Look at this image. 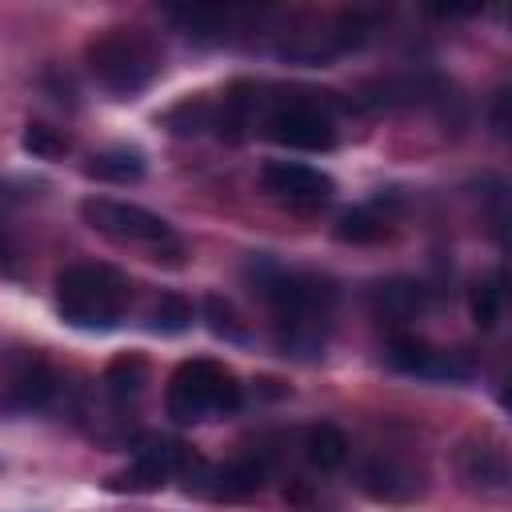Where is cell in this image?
<instances>
[{"mask_svg":"<svg viewBox=\"0 0 512 512\" xmlns=\"http://www.w3.org/2000/svg\"><path fill=\"white\" fill-rule=\"evenodd\" d=\"M144 384H148V360L140 352H120L116 360H108V368H104V392H108V400L116 408L136 404L140 392H144Z\"/></svg>","mask_w":512,"mask_h":512,"instance_id":"16","label":"cell"},{"mask_svg":"<svg viewBox=\"0 0 512 512\" xmlns=\"http://www.w3.org/2000/svg\"><path fill=\"white\" fill-rule=\"evenodd\" d=\"M80 216L104 240H112L120 248H144L148 260H156V264L164 260L176 268L184 260V240L172 232V224L164 216L148 212L144 204L116 200V196H88V200H80Z\"/></svg>","mask_w":512,"mask_h":512,"instance_id":"5","label":"cell"},{"mask_svg":"<svg viewBox=\"0 0 512 512\" xmlns=\"http://www.w3.org/2000/svg\"><path fill=\"white\" fill-rule=\"evenodd\" d=\"M260 188L292 212H320L336 196V180L304 160H268L260 168Z\"/></svg>","mask_w":512,"mask_h":512,"instance_id":"10","label":"cell"},{"mask_svg":"<svg viewBox=\"0 0 512 512\" xmlns=\"http://www.w3.org/2000/svg\"><path fill=\"white\" fill-rule=\"evenodd\" d=\"M240 400H244V392H240L236 372L208 356L184 360L168 376V388H164V412L176 424H204V420L232 416L240 408Z\"/></svg>","mask_w":512,"mask_h":512,"instance_id":"6","label":"cell"},{"mask_svg":"<svg viewBox=\"0 0 512 512\" xmlns=\"http://www.w3.org/2000/svg\"><path fill=\"white\" fill-rule=\"evenodd\" d=\"M20 144H24V152H32L36 160H60V156L72 148V140H68L60 128H52V124H28L24 136H20Z\"/></svg>","mask_w":512,"mask_h":512,"instance_id":"23","label":"cell"},{"mask_svg":"<svg viewBox=\"0 0 512 512\" xmlns=\"http://www.w3.org/2000/svg\"><path fill=\"white\" fill-rule=\"evenodd\" d=\"M212 116H216V100L212 96H188V100L172 104L160 124L172 136H204V132H212Z\"/></svg>","mask_w":512,"mask_h":512,"instance_id":"19","label":"cell"},{"mask_svg":"<svg viewBox=\"0 0 512 512\" xmlns=\"http://www.w3.org/2000/svg\"><path fill=\"white\" fill-rule=\"evenodd\" d=\"M256 128L272 144L296 148V152H332L340 140L336 116H332L324 92H272V96H264V88H260Z\"/></svg>","mask_w":512,"mask_h":512,"instance_id":"4","label":"cell"},{"mask_svg":"<svg viewBox=\"0 0 512 512\" xmlns=\"http://www.w3.org/2000/svg\"><path fill=\"white\" fill-rule=\"evenodd\" d=\"M60 392V376L44 356H20L16 364H8L4 380H0V412L4 416H28V412H44L52 408Z\"/></svg>","mask_w":512,"mask_h":512,"instance_id":"11","label":"cell"},{"mask_svg":"<svg viewBox=\"0 0 512 512\" xmlns=\"http://www.w3.org/2000/svg\"><path fill=\"white\" fill-rule=\"evenodd\" d=\"M0 276H20V248L4 228H0Z\"/></svg>","mask_w":512,"mask_h":512,"instance_id":"24","label":"cell"},{"mask_svg":"<svg viewBox=\"0 0 512 512\" xmlns=\"http://www.w3.org/2000/svg\"><path fill=\"white\" fill-rule=\"evenodd\" d=\"M332 236L344 240V244H376V240L388 236V220L372 204H356V208H344L336 216Z\"/></svg>","mask_w":512,"mask_h":512,"instance_id":"17","label":"cell"},{"mask_svg":"<svg viewBox=\"0 0 512 512\" xmlns=\"http://www.w3.org/2000/svg\"><path fill=\"white\" fill-rule=\"evenodd\" d=\"M304 456L320 472H336L348 460V436L336 424H312L304 432Z\"/></svg>","mask_w":512,"mask_h":512,"instance_id":"18","label":"cell"},{"mask_svg":"<svg viewBox=\"0 0 512 512\" xmlns=\"http://www.w3.org/2000/svg\"><path fill=\"white\" fill-rule=\"evenodd\" d=\"M384 364L400 376H416L432 384H460L472 376V360L460 348H440L424 336H392L384 348Z\"/></svg>","mask_w":512,"mask_h":512,"instance_id":"9","label":"cell"},{"mask_svg":"<svg viewBox=\"0 0 512 512\" xmlns=\"http://www.w3.org/2000/svg\"><path fill=\"white\" fill-rule=\"evenodd\" d=\"M192 316H196L192 300H184L180 292H164V296L152 304V312H148V328H152L156 336H180V332L192 328Z\"/></svg>","mask_w":512,"mask_h":512,"instance_id":"22","label":"cell"},{"mask_svg":"<svg viewBox=\"0 0 512 512\" xmlns=\"http://www.w3.org/2000/svg\"><path fill=\"white\" fill-rule=\"evenodd\" d=\"M180 480H184V492H192L200 500L236 504V500H248V496H256L264 488L268 456L264 452H244V456H232V460H220V464L196 460Z\"/></svg>","mask_w":512,"mask_h":512,"instance_id":"7","label":"cell"},{"mask_svg":"<svg viewBox=\"0 0 512 512\" xmlns=\"http://www.w3.org/2000/svg\"><path fill=\"white\" fill-rule=\"evenodd\" d=\"M84 176L104 184H136L144 180V152L136 144H108L84 160Z\"/></svg>","mask_w":512,"mask_h":512,"instance_id":"15","label":"cell"},{"mask_svg":"<svg viewBox=\"0 0 512 512\" xmlns=\"http://www.w3.org/2000/svg\"><path fill=\"white\" fill-rule=\"evenodd\" d=\"M504 104H508V92H496V100H492V128H496V136H508V116H504Z\"/></svg>","mask_w":512,"mask_h":512,"instance_id":"25","label":"cell"},{"mask_svg":"<svg viewBox=\"0 0 512 512\" xmlns=\"http://www.w3.org/2000/svg\"><path fill=\"white\" fill-rule=\"evenodd\" d=\"M468 312H472V324L480 332H492L504 316V272L496 268L492 276L476 280L472 292H468Z\"/></svg>","mask_w":512,"mask_h":512,"instance_id":"20","label":"cell"},{"mask_svg":"<svg viewBox=\"0 0 512 512\" xmlns=\"http://www.w3.org/2000/svg\"><path fill=\"white\" fill-rule=\"evenodd\" d=\"M132 308V280L100 260H76L56 272V312L68 328L112 332Z\"/></svg>","mask_w":512,"mask_h":512,"instance_id":"2","label":"cell"},{"mask_svg":"<svg viewBox=\"0 0 512 512\" xmlns=\"http://www.w3.org/2000/svg\"><path fill=\"white\" fill-rule=\"evenodd\" d=\"M244 280L272 308V340L292 360H320L332 336L336 284L316 272L284 268L272 256H252Z\"/></svg>","mask_w":512,"mask_h":512,"instance_id":"1","label":"cell"},{"mask_svg":"<svg viewBox=\"0 0 512 512\" xmlns=\"http://www.w3.org/2000/svg\"><path fill=\"white\" fill-rule=\"evenodd\" d=\"M196 460H200V456H196L184 440H164V436H156V440H144V444L132 452V460H128L120 472H112V476L104 480V488H108V492H160L168 480L184 476Z\"/></svg>","mask_w":512,"mask_h":512,"instance_id":"8","label":"cell"},{"mask_svg":"<svg viewBox=\"0 0 512 512\" xmlns=\"http://www.w3.org/2000/svg\"><path fill=\"white\" fill-rule=\"evenodd\" d=\"M204 320H208V332H212L216 340H224V344H248V340H252L244 316L236 312V304H232L228 296H216V292L204 296Z\"/></svg>","mask_w":512,"mask_h":512,"instance_id":"21","label":"cell"},{"mask_svg":"<svg viewBox=\"0 0 512 512\" xmlns=\"http://www.w3.org/2000/svg\"><path fill=\"white\" fill-rule=\"evenodd\" d=\"M360 488L372 496V500H384V504H404V500H416L424 492V472L392 452H376L364 468H360Z\"/></svg>","mask_w":512,"mask_h":512,"instance_id":"13","label":"cell"},{"mask_svg":"<svg viewBox=\"0 0 512 512\" xmlns=\"http://www.w3.org/2000/svg\"><path fill=\"white\" fill-rule=\"evenodd\" d=\"M84 64L104 92H112L116 100H132L144 88H152V80L160 76L164 52L152 32H144L136 24H116L88 40Z\"/></svg>","mask_w":512,"mask_h":512,"instance_id":"3","label":"cell"},{"mask_svg":"<svg viewBox=\"0 0 512 512\" xmlns=\"http://www.w3.org/2000/svg\"><path fill=\"white\" fill-rule=\"evenodd\" d=\"M456 472L468 488L484 492V496H500L508 492V480H512V468H508V448L504 440L480 432V436H468L460 448H456Z\"/></svg>","mask_w":512,"mask_h":512,"instance_id":"12","label":"cell"},{"mask_svg":"<svg viewBox=\"0 0 512 512\" xmlns=\"http://www.w3.org/2000/svg\"><path fill=\"white\" fill-rule=\"evenodd\" d=\"M428 308V288L420 280H380L372 284L368 292V312L380 320V324H412L416 316H424Z\"/></svg>","mask_w":512,"mask_h":512,"instance_id":"14","label":"cell"}]
</instances>
